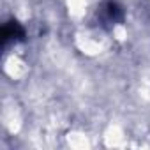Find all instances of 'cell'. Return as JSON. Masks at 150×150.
Instances as JSON below:
<instances>
[{"label":"cell","mask_w":150,"mask_h":150,"mask_svg":"<svg viewBox=\"0 0 150 150\" xmlns=\"http://www.w3.org/2000/svg\"><path fill=\"white\" fill-rule=\"evenodd\" d=\"M111 44H115L111 39V34L99 27L81 25L74 32V48L87 58H97L108 53Z\"/></svg>","instance_id":"6da1fadb"},{"label":"cell","mask_w":150,"mask_h":150,"mask_svg":"<svg viewBox=\"0 0 150 150\" xmlns=\"http://www.w3.org/2000/svg\"><path fill=\"white\" fill-rule=\"evenodd\" d=\"M2 72L7 80L20 83L27 80V76L30 74V64L20 51H11V53H6L2 60Z\"/></svg>","instance_id":"7a4b0ae2"},{"label":"cell","mask_w":150,"mask_h":150,"mask_svg":"<svg viewBox=\"0 0 150 150\" xmlns=\"http://www.w3.org/2000/svg\"><path fill=\"white\" fill-rule=\"evenodd\" d=\"M0 120H2L4 131L9 132L11 136H18L23 131V127H25L23 113H21L20 106L14 104V101H4L2 113H0Z\"/></svg>","instance_id":"3957f363"},{"label":"cell","mask_w":150,"mask_h":150,"mask_svg":"<svg viewBox=\"0 0 150 150\" xmlns=\"http://www.w3.org/2000/svg\"><path fill=\"white\" fill-rule=\"evenodd\" d=\"M103 145L108 148H125L129 146V132L118 122H110L103 129Z\"/></svg>","instance_id":"277c9868"},{"label":"cell","mask_w":150,"mask_h":150,"mask_svg":"<svg viewBox=\"0 0 150 150\" xmlns=\"http://www.w3.org/2000/svg\"><path fill=\"white\" fill-rule=\"evenodd\" d=\"M64 143L65 146L72 148V150H88L92 148V136H88L87 131L80 129V127H71L64 132Z\"/></svg>","instance_id":"5b68a950"},{"label":"cell","mask_w":150,"mask_h":150,"mask_svg":"<svg viewBox=\"0 0 150 150\" xmlns=\"http://www.w3.org/2000/svg\"><path fill=\"white\" fill-rule=\"evenodd\" d=\"M65 11L72 21H83L90 9V0H64Z\"/></svg>","instance_id":"8992f818"},{"label":"cell","mask_w":150,"mask_h":150,"mask_svg":"<svg viewBox=\"0 0 150 150\" xmlns=\"http://www.w3.org/2000/svg\"><path fill=\"white\" fill-rule=\"evenodd\" d=\"M110 34H111L113 42H117V44H124V42L129 41V28H127L125 23H115L111 27Z\"/></svg>","instance_id":"52a82bcc"}]
</instances>
